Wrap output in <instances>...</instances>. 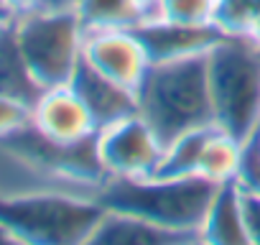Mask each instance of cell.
I'll return each mask as SVG.
<instances>
[{
	"instance_id": "obj_1",
	"label": "cell",
	"mask_w": 260,
	"mask_h": 245,
	"mask_svg": "<svg viewBox=\"0 0 260 245\" xmlns=\"http://www.w3.org/2000/svg\"><path fill=\"white\" fill-rule=\"evenodd\" d=\"M214 184L202 176H141V179H105L100 202L107 209L136 215L176 240L199 242V225L212 202Z\"/></svg>"
},
{
	"instance_id": "obj_2",
	"label": "cell",
	"mask_w": 260,
	"mask_h": 245,
	"mask_svg": "<svg viewBox=\"0 0 260 245\" xmlns=\"http://www.w3.org/2000/svg\"><path fill=\"white\" fill-rule=\"evenodd\" d=\"M207 54H189L151 64L138 89V110L164 138L214 122Z\"/></svg>"
},
{
	"instance_id": "obj_3",
	"label": "cell",
	"mask_w": 260,
	"mask_h": 245,
	"mask_svg": "<svg viewBox=\"0 0 260 245\" xmlns=\"http://www.w3.org/2000/svg\"><path fill=\"white\" fill-rule=\"evenodd\" d=\"M105 215L100 194L36 189L0 197V222L16 242H92Z\"/></svg>"
},
{
	"instance_id": "obj_4",
	"label": "cell",
	"mask_w": 260,
	"mask_h": 245,
	"mask_svg": "<svg viewBox=\"0 0 260 245\" xmlns=\"http://www.w3.org/2000/svg\"><path fill=\"white\" fill-rule=\"evenodd\" d=\"M21 54L41 89L69 84L84 54L87 28L77 13V0H44L13 18Z\"/></svg>"
},
{
	"instance_id": "obj_5",
	"label": "cell",
	"mask_w": 260,
	"mask_h": 245,
	"mask_svg": "<svg viewBox=\"0 0 260 245\" xmlns=\"http://www.w3.org/2000/svg\"><path fill=\"white\" fill-rule=\"evenodd\" d=\"M214 126L247 141L260 131V44L222 36L207 54Z\"/></svg>"
},
{
	"instance_id": "obj_6",
	"label": "cell",
	"mask_w": 260,
	"mask_h": 245,
	"mask_svg": "<svg viewBox=\"0 0 260 245\" xmlns=\"http://www.w3.org/2000/svg\"><path fill=\"white\" fill-rule=\"evenodd\" d=\"M166 138L141 112H130L102 126L94 136V151L105 179H141L156 174Z\"/></svg>"
},
{
	"instance_id": "obj_7",
	"label": "cell",
	"mask_w": 260,
	"mask_h": 245,
	"mask_svg": "<svg viewBox=\"0 0 260 245\" xmlns=\"http://www.w3.org/2000/svg\"><path fill=\"white\" fill-rule=\"evenodd\" d=\"M82 62L133 92L141 89V84L153 64L138 28L87 31Z\"/></svg>"
},
{
	"instance_id": "obj_8",
	"label": "cell",
	"mask_w": 260,
	"mask_h": 245,
	"mask_svg": "<svg viewBox=\"0 0 260 245\" xmlns=\"http://www.w3.org/2000/svg\"><path fill=\"white\" fill-rule=\"evenodd\" d=\"M31 128L54 146H79L100 131L92 110L72 82L39 92L31 105Z\"/></svg>"
},
{
	"instance_id": "obj_9",
	"label": "cell",
	"mask_w": 260,
	"mask_h": 245,
	"mask_svg": "<svg viewBox=\"0 0 260 245\" xmlns=\"http://www.w3.org/2000/svg\"><path fill=\"white\" fill-rule=\"evenodd\" d=\"M141 39L153 62L189 56V54H207L224 34L217 26H179L161 18H148L138 26Z\"/></svg>"
},
{
	"instance_id": "obj_10",
	"label": "cell",
	"mask_w": 260,
	"mask_h": 245,
	"mask_svg": "<svg viewBox=\"0 0 260 245\" xmlns=\"http://www.w3.org/2000/svg\"><path fill=\"white\" fill-rule=\"evenodd\" d=\"M72 87L82 95V100L92 110L100 128L138 110V92L117 84L115 79L105 77L102 72L92 69L84 62L79 64L77 74L72 77Z\"/></svg>"
},
{
	"instance_id": "obj_11",
	"label": "cell",
	"mask_w": 260,
	"mask_h": 245,
	"mask_svg": "<svg viewBox=\"0 0 260 245\" xmlns=\"http://www.w3.org/2000/svg\"><path fill=\"white\" fill-rule=\"evenodd\" d=\"M199 242H250L242 217V187L237 181L214 189L199 225Z\"/></svg>"
},
{
	"instance_id": "obj_12",
	"label": "cell",
	"mask_w": 260,
	"mask_h": 245,
	"mask_svg": "<svg viewBox=\"0 0 260 245\" xmlns=\"http://www.w3.org/2000/svg\"><path fill=\"white\" fill-rule=\"evenodd\" d=\"M240 171H242V141L214 126L204 141L197 174L204 181L222 187V184L237 181Z\"/></svg>"
},
{
	"instance_id": "obj_13",
	"label": "cell",
	"mask_w": 260,
	"mask_h": 245,
	"mask_svg": "<svg viewBox=\"0 0 260 245\" xmlns=\"http://www.w3.org/2000/svg\"><path fill=\"white\" fill-rule=\"evenodd\" d=\"M39 92H41V87L36 84V79L21 54V46H18V39L13 31V18H8L6 26L0 28V95L34 102L39 97Z\"/></svg>"
},
{
	"instance_id": "obj_14",
	"label": "cell",
	"mask_w": 260,
	"mask_h": 245,
	"mask_svg": "<svg viewBox=\"0 0 260 245\" xmlns=\"http://www.w3.org/2000/svg\"><path fill=\"white\" fill-rule=\"evenodd\" d=\"M212 128H214V122L212 126H197V128H189V131H181V133L166 138L164 156H161V164H158L156 174L176 176V179L199 176L197 174L199 171V156H202L204 141H207Z\"/></svg>"
},
{
	"instance_id": "obj_15",
	"label": "cell",
	"mask_w": 260,
	"mask_h": 245,
	"mask_svg": "<svg viewBox=\"0 0 260 245\" xmlns=\"http://www.w3.org/2000/svg\"><path fill=\"white\" fill-rule=\"evenodd\" d=\"M77 13L87 31L138 28L146 21V13L136 0H77Z\"/></svg>"
},
{
	"instance_id": "obj_16",
	"label": "cell",
	"mask_w": 260,
	"mask_h": 245,
	"mask_svg": "<svg viewBox=\"0 0 260 245\" xmlns=\"http://www.w3.org/2000/svg\"><path fill=\"white\" fill-rule=\"evenodd\" d=\"M217 28L224 36H245L260 44V0H219Z\"/></svg>"
},
{
	"instance_id": "obj_17",
	"label": "cell",
	"mask_w": 260,
	"mask_h": 245,
	"mask_svg": "<svg viewBox=\"0 0 260 245\" xmlns=\"http://www.w3.org/2000/svg\"><path fill=\"white\" fill-rule=\"evenodd\" d=\"M217 6L219 0H158L151 18L179 26H217Z\"/></svg>"
},
{
	"instance_id": "obj_18",
	"label": "cell",
	"mask_w": 260,
	"mask_h": 245,
	"mask_svg": "<svg viewBox=\"0 0 260 245\" xmlns=\"http://www.w3.org/2000/svg\"><path fill=\"white\" fill-rule=\"evenodd\" d=\"M31 105L34 102L0 95V141L11 138L31 126Z\"/></svg>"
},
{
	"instance_id": "obj_19",
	"label": "cell",
	"mask_w": 260,
	"mask_h": 245,
	"mask_svg": "<svg viewBox=\"0 0 260 245\" xmlns=\"http://www.w3.org/2000/svg\"><path fill=\"white\" fill-rule=\"evenodd\" d=\"M237 184L260 192V131L242 141V171Z\"/></svg>"
},
{
	"instance_id": "obj_20",
	"label": "cell",
	"mask_w": 260,
	"mask_h": 245,
	"mask_svg": "<svg viewBox=\"0 0 260 245\" xmlns=\"http://www.w3.org/2000/svg\"><path fill=\"white\" fill-rule=\"evenodd\" d=\"M242 217H245L247 240L260 242V192L242 187Z\"/></svg>"
},
{
	"instance_id": "obj_21",
	"label": "cell",
	"mask_w": 260,
	"mask_h": 245,
	"mask_svg": "<svg viewBox=\"0 0 260 245\" xmlns=\"http://www.w3.org/2000/svg\"><path fill=\"white\" fill-rule=\"evenodd\" d=\"M44 0H0V11H3L8 18H16V16H23L34 8H39Z\"/></svg>"
},
{
	"instance_id": "obj_22",
	"label": "cell",
	"mask_w": 260,
	"mask_h": 245,
	"mask_svg": "<svg viewBox=\"0 0 260 245\" xmlns=\"http://www.w3.org/2000/svg\"><path fill=\"white\" fill-rule=\"evenodd\" d=\"M136 3L143 8V13H146V21L156 13V6H158V0H136Z\"/></svg>"
},
{
	"instance_id": "obj_23",
	"label": "cell",
	"mask_w": 260,
	"mask_h": 245,
	"mask_svg": "<svg viewBox=\"0 0 260 245\" xmlns=\"http://www.w3.org/2000/svg\"><path fill=\"white\" fill-rule=\"evenodd\" d=\"M6 21H8V16H6L3 11H0V28H3V26H6Z\"/></svg>"
}]
</instances>
